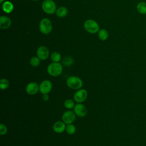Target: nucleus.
I'll list each match as a JSON object with an SVG mask.
<instances>
[{
    "instance_id": "f257e3e1",
    "label": "nucleus",
    "mask_w": 146,
    "mask_h": 146,
    "mask_svg": "<svg viewBox=\"0 0 146 146\" xmlns=\"http://www.w3.org/2000/svg\"><path fill=\"white\" fill-rule=\"evenodd\" d=\"M47 71L51 76H58L62 73L63 66L59 62L51 63L47 66Z\"/></svg>"
},
{
    "instance_id": "f03ea898",
    "label": "nucleus",
    "mask_w": 146,
    "mask_h": 146,
    "mask_svg": "<svg viewBox=\"0 0 146 146\" xmlns=\"http://www.w3.org/2000/svg\"><path fill=\"white\" fill-rule=\"evenodd\" d=\"M82 80L76 76H71L68 78L66 81L67 86L71 89L79 90L83 86Z\"/></svg>"
},
{
    "instance_id": "7ed1b4c3",
    "label": "nucleus",
    "mask_w": 146,
    "mask_h": 146,
    "mask_svg": "<svg viewBox=\"0 0 146 146\" xmlns=\"http://www.w3.org/2000/svg\"><path fill=\"white\" fill-rule=\"evenodd\" d=\"M84 29L90 34H95L99 32V26L94 20L87 19L84 23Z\"/></svg>"
},
{
    "instance_id": "20e7f679",
    "label": "nucleus",
    "mask_w": 146,
    "mask_h": 146,
    "mask_svg": "<svg viewBox=\"0 0 146 146\" xmlns=\"http://www.w3.org/2000/svg\"><path fill=\"white\" fill-rule=\"evenodd\" d=\"M39 30L43 34H48L52 31V23L48 18H43L39 23Z\"/></svg>"
},
{
    "instance_id": "39448f33",
    "label": "nucleus",
    "mask_w": 146,
    "mask_h": 146,
    "mask_svg": "<svg viewBox=\"0 0 146 146\" xmlns=\"http://www.w3.org/2000/svg\"><path fill=\"white\" fill-rule=\"evenodd\" d=\"M42 7L44 12L48 14H53L56 12V5L52 0H44L42 2Z\"/></svg>"
},
{
    "instance_id": "423d86ee",
    "label": "nucleus",
    "mask_w": 146,
    "mask_h": 146,
    "mask_svg": "<svg viewBox=\"0 0 146 146\" xmlns=\"http://www.w3.org/2000/svg\"><path fill=\"white\" fill-rule=\"evenodd\" d=\"M76 119V114L74 112L68 110L65 111L62 116V121L66 124H72Z\"/></svg>"
},
{
    "instance_id": "0eeeda50",
    "label": "nucleus",
    "mask_w": 146,
    "mask_h": 146,
    "mask_svg": "<svg viewBox=\"0 0 146 146\" xmlns=\"http://www.w3.org/2000/svg\"><path fill=\"white\" fill-rule=\"evenodd\" d=\"M52 88V84L49 80H43L39 84V91L42 94H48Z\"/></svg>"
},
{
    "instance_id": "6e6552de",
    "label": "nucleus",
    "mask_w": 146,
    "mask_h": 146,
    "mask_svg": "<svg viewBox=\"0 0 146 146\" xmlns=\"http://www.w3.org/2000/svg\"><path fill=\"white\" fill-rule=\"evenodd\" d=\"M87 91L85 89H79L74 95V100L76 103L83 102L87 97Z\"/></svg>"
},
{
    "instance_id": "1a4fd4ad",
    "label": "nucleus",
    "mask_w": 146,
    "mask_h": 146,
    "mask_svg": "<svg viewBox=\"0 0 146 146\" xmlns=\"http://www.w3.org/2000/svg\"><path fill=\"white\" fill-rule=\"evenodd\" d=\"M74 112L78 116L80 117H84L87 113L86 107L81 103H77L74 107Z\"/></svg>"
},
{
    "instance_id": "9d476101",
    "label": "nucleus",
    "mask_w": 146,
    "mask_h": 146,
    "mask_svg": "<svg viewBox=\"0 0 146 146\" xmlns=\"http://www.w3.org/2000/svg\"><path fill=\"white\" fill-rule=\"evenodd\" d=\"M25 90L28 95H34L39 91V86L37 83L32 82L27 84Z\"/></svg>"
},
{
    "instance_id": "9b49d317",
    "label": "nucleus",
    "mask_w": 146,
    "mask_h": 146,
    "mask_svg": "<svg viewBox=\"0 0 146 146\" xmlns=\"http://www.w3.org/2000/svg\"><path fill=\"white\" fill-rule=\"evenodd\" d=\"M50 55V52L48 48L44 46L39 47L36 50L37 56L42 60L47 59Z\"/></svg>"
},
{
    "instance_id": "f8f14e48",
    "label": "nucleus",
    "mask_w": 146,
    "mask_h": 146,
    "mask_svg": "<svg viewBox=\"0 0 146 146\" xmlns=\"http://www.w3.org/2000/svg\"><path fill=\"white\" fill-rule=\"evenodd\" d=\"M66 124L63 121H57L54 123L52 129L55 132L60 133L66 131Z\"/></svg>"
},
{
    "instance_id": "ddd939ff",
    "label": "nucleus",
    "mask_w": 146,
    "mask_h": 146,
    "mask_svg": "<svg viewBox=\"0 0 146 146\" xmlns=\"http://www.w3.org/2000/svg\"><path fill=\"white\" fill-rule=\"evenodd\" d=\"M11 24L10 19L6 16L3 15L0 17V28L1 29H9Z\"/></svg>"
},
{
    "instance_id": "4468645a",
    "label": "nucleus",
    "mask_w": 146,
    "mask_h": 146,
    "mask_svg": "<svg viewBox=\"0 0 146 146\" xmlns=\"http://www.w3.org/2000/svg\"><path fill=\"white\" fill-rule=\"evenodd\" d=\"M2 10L6 13H10L14 9L13 4L10 1H5L2 6Z\"/></svg>"
},
{
    "instance_id": "2eb2a0df",
    "label": "nucleus",
    "mask_w": 146,
    "mask_h": 146,
    "mask_svg": "<svg viewBox=\"0 0 146 146\" xmlns=\"http://www.w3.org/2000/svg\"><path fill=\"white\" fill-rule=\"evenodd\" d=\"M136 10L141 14H146V2L143 1L139 2L136 5Z\"/></svg>"
},
{
    "instance_id": "dca6fc26",
    "label": "nucleus",
    "mask_w": 146,
    "mask_h": 146,
    "mask_svg": "<svg viewBox=\"0 0 146 146\" xmlns=\"http://www.w3.org/2000/svg\"><path fill=\"white\" fill-rule=\"evenodd\" d=\"M56 15L60 18H63L65 17L68 13L67 9L64 6H61L56 9Z\"/></svg>"
},
{
    "instance_id": "f3484780",
    "label": "nucleus",
    "mask_w": 146,
    "mask_h": 146,
    "mask_svg": "<svg viewBox=\"0 0 146 146\" xmlns=\"http://www.w3.org/2000/svg\"><path fill=\"white\" fill-rule=\"evenodd\" d=\"M99 38L102 40H106L108 38V33L105 29H101L98 32Z\"/></svg>"
},
{
    "instance_id": "a211bd4d",
    "label": "nucleus",
    "mask_w": 146,
    "mask_h": 146,
    "mask_svg": "<svg viewBox=\"0 0 146 146\" xmlns=\"http://www.w3.org/2000/svg\"><path fill=\"white\" fill-rule=\"evenodd\" d=\"M74 62V59L71 56H66L62 60V64L66 67L71 66Z\"/></svg>"
},
{
    "instance_id": "6ab92c4d",
    "label": "nucleus",
    "mask_w": 146,
    "mask_h": 146,
    "mask_svg": "<svg viewBox=\"0 0 146 146\" xmlns=\"http://www.w3.org/2000/svg\"><path fill=\"white\" fill-rule=\"evenodd\" d=\"M50 58L53 62H59L61 60V55L58 52L55 51L51 53Z\"/></svg>"
},
{
    "instance_id": "aec40b11",
    "label": "nucleus",
    "mask_w": 146,
    "mask_h": 146,
    "mask_svg": "<svg viewBox=\"0 0 146 146\" xmlns=\"http://www.w3.org/2000/svg\"><path fill=\"white\" fill-rule=\"evenodd\" d=\"M30 63L31 66L36 67L39 66L40 63V59L38 56H33L30 60Z\"/></svg>"
},
{
    "instance_id": "412c9836",
    "label": "nucleus",
    "mask_w": 146,
    "mask_h": 146,
    "mask_svg": "<svg viewBox=\"0 0 146 146\" xmlns=\"http://www.w3.org/2000/svg\"><path fill=\"white\" fill-rule=\"evenodd\" d=\"M66 131L68 135H73L76 131V127L72 124H69L66 125Z\"/></svg>"
},
{
    "instance_id": "4be33fe9",
    "label": "nucleus",
    "mask_w": 146,
    "mask_h": 146,
    "mask_svg": "<svg viewBox=\"0 0 146 146\" xmlns=\"http://www.w3.org/2000/svg\"><path fill=\"white\" fill-rule=\"evenodd\" d=\"M9 86V82L7 79L2 78L0 81V88L1 90H6Z\"/></svg>"
},
{
    "instance_id": "5701e85b",
    "label": "nucleus",
    "mask_w": 146,
    "mask_h": 146,
    "mask_svg": "<svg viewBox=\"0 0 146 146\" xmlns=\"http://www.w3.org/2000/svg\"><path fill=\"white\" fill-rule=\"evenodd\" d=\"M64 107H65L67 109L70 110V109L74 108V106H75V104H74V101H73L72 99H66V100L64 101Z\"/></svg>"
},
{
    "instance_id": "b1692460",
    "label": "nucleus",
    "mask_w": 146,
    "mask_h": 146,
    "mask_svg": "<svg viewBox=\"0 0 146 146\" xmlns=\"http://www.w3.org/2000/svg\"><path fill=\"white\" fill-rule=\"evenodd\" d=\"M7 132V128L4 124H0V133L1 135H5Z\"/></svg>"
},
{
    "instance_id": "393cba45",
    "label": "nucleus",
    "mask_w": 146,
    "mask_h": 146,
    "mask_svg": "<svg viewBox=\"0 0 146 146\" xmlns=\"http://www.w3.org/2000/svg\"><path fill=\"white\" fill-rule=\"evenodd\" d=\"M43 100L44 101H47L49 99V96L48 94H43L42 97Z\"/></svg>"
},
{
    "instance_id": "a878e982",
    "label": "nucleus",
    "mask_w": 146,
    "mask_h": 146,
    "mask_svg": "<svg viewBox=\"0 0 146 146\" xmlns=\"http://www.w3.org/2000/svg\"><path fill=\"white\" fill-rule=\"evenodd\" d=\"M3 1V0H1V1H0V2H1V3H2Z\"/></svg>"
},
{
    "instance_id": "bb28decb",
    "label": "nucleus",
    "mask_w": 146,
    "mask_h": 146,
    "mask_svg": "<svg viewBox=\"0 0 146 146\" xmlns=\"http://www.w3.org/2000/svg\"><path fill=\"white\" fill-rule=\"evenodd\" d=\"M32 1H38V0H32Z\"/></svg>"
}]
</instances>
